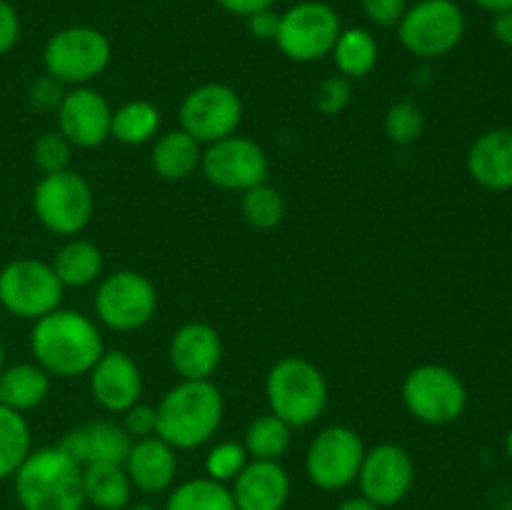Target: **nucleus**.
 <instances>
[{
	"mask_svg": "<svg viewBox=\"0 0 512 510\" xmlns=\"http://www.w3.org/2000/svg\"><path fill=\"white\" fill-rule=\"evenodd\" d=\"M350 95H353L350 80L345 75H330L315 90V108L323 115H338L348 108Z\"/></svg>",
	"mask_w": 512,
	"mask_h": 510,
	"instance_id": "36",
	"label": "nucleus"
},
{
	"mask_svg": "<svg viewBox=\"0 0 512 510\" xmlns=\"http://www.w3.org/2000/svg\"><path fill=\"white\" fill-rule=\"evenodd\" d=\"M478 8L488 10V13H503V10H510L512 8V0H473Z\"/></svg>",
	"mask_w": 512,
	"mask_h": 510,
	"instance_id": "45",
	"label": "nucleus"
},
{
	"mask_svg": "<svg viewBox=\"0 0 512 510\" xmlns=\"http://www.w3.org/2000/svg\"><path fill=\"white\" fill-rule=\"evenodd\" d=\"M243 120V100L223 83L198 85L180 105V125L200 145L235 135Z\"/></svg>",
	"mask_w": 512,
	"mask_h": 510,
	"instance_id": "14",
	"label": "nucleus"
},
{
	"mask_svg": "<svg viewBox=\"0 0 512 510\" xmlns=\"http://www.w3.org/2000/svg\"><path fill=\"white\" fill-rule=\"evenodd\" d=\"M33 358L50 378L88 375L105 353L103 335L88 315L78 310H53L35 320L30 330Z\"/></svg>",
	"mask_w": 512,
	"mask_h": 510,
	"instance_id": "1",
	"label": "nucleus"
},
{
	"mask_svg": "<svg viewBox=\"0 0 512 510\" xmlns=\"http://www.w3.org/2000/svg\"><path fill=\"white\" fill-rule=\"evenodd\" d=\"M398 40L410 55L423 60L453 53L465 35V13L455 0H418L400 18Z\"/></svg>",
	"mask_w": 512,
	"mask_h": 510,
	"instance_id": "5",
	"label": "nucleus"
},
{
	"mask_svg": "<svg viewBox=\"0 0 512 510\" xmlns=\"http://www.w3.org/2000/svg\"><path fill=\"white\" fill-rule=\"evenodd\" d=\"M230 493L238 510H283L290 498V475L280 460H248Z\"/></svg>",
	"mask_w": 512,
	"mask_h": 510,
	"instance_id": "18",
	"label": "nucleus"
},
{
	"mask_svg": "<svg viewBox=\"0 0 512 510\" xmlns=\"http://www.w3.org/2000/svg\"><path fill=\"white\" fill-rule=\"evenodd\" d=\"M265 398L270 413L290 428H305L328 408V383L318 365L300 355H288L268 370Z\"/></svg>",
	"mask_w": 512,
	"mask_h": 510,
	"instance_id": "4",
	"label": "nucleus"
},
{
	"mask_svg": "<svg viewBox=\"0 0 512 510\" xmlns=\"http://www.w3.org/2000/svg\"><path fill=\"white\" fill-rule=\"evenodd\" d=\"M160 128V110L148 100H130L113 110L110 138L123 145H143L155 138Z\"/></svg>",
	"mask_w": 512,
	"mask_h": 510,
	"instance_id": "28",
	"label": "nucleus"
},
{
	"mask_svg": "<svg viewBox=\"0 0 512 510\" xmlns=\"http://www.w3.org/2000/svg\"><path fill=\"white\" fill-rule=\"evenodd\" d=\"M65 85L60 80H55L53 75L45 73L43 78L35 80L28 90V103L30 108H35L38 113H50V110H58L60 103L65 98Z\"/></svg>",
	"mask_w": 512,
	"mask_h": 510,
	"instance_id": "37",
	"label": "nucleus"
},
{
	"mask_svg": "<svg viewBox=\"0 0 512 510\" xmlns=\"http://www.w3.org/2000/svg\"><path fill=\"white\" fill-rule=\"evenodd\" d=\"M93 190L75 170L50 173L33 190V210L45 230L63 238L83 233L93 218Z\"/></svg>",
	"mask_w": 512,
	"mask_h": 510,
	"instance_id": "7",
	"label": "nucleus"
},
{
	"mask_svg": "<svg viewBox=\"0 0 512 510\" xmlns=\"http://www.w3.org/2000/svg\"><path fill=\"white\" fill-rule=\"evenodd\" d=\"M468 173L485 190H512V130L480 135L468 150Z\"/></svg>",
	"mask_w": 512,
	"mask_h": 510,
	"instance_id": "22",
	"label": "nucleus"
},
{
	"mask_svg": "<svg viewBox=\"0 0 512 510\" xmlns=\"http://www.w3.org/2000/svg\"><path fill=\"white\" fill-rule=\"evenodd\" d=\"M70 153H73V145L68 143L63 133H43L33 145V163L43 170V175L50 173H63L68 170Z\"/></svg>",
	"mask_w": 512,
	"mask_h": 510,
	"instance_id": "35",
	"label": "nucleus"
},
{
	"mask_svg": "<svg viewBox=\"0 0 512 510\" xmlns=\"http://www.w3.org/2000/svg\"><path fill=\"white\" fill-rule=\"evenodd\" d=\"M110 40L90 25H70L48 38L43 48L45 73L63 85H85L110 65Z\"/></svg>",
	"mask_w": 512,
	"mask_h": 510,
	"instance_id": "6",
	"label": "nucleus"
},
{
	"mask_svg": "<svg viewBox=\"0 0 512 510\" xmlns=\"http://www.w3.org/2000/svg\"><path fill=\"white\" fill-rule=\"evenodd\" d=\"M63 283L53 265L35 258L10 260L0 270V305L20 320H38L63 303Z\"/></svg>",
	"mask_w": 512,
	"mask_h": 510,
	"instance_id": "9",
	"label": "nucleus"
},
{
	"mask_svg": "<svg viewBox=\"0 0 512 510\" xmlns=\"http://www.w3.org/2000/svg\"><path fill=\"white\" fill-rule=\"evenodd\" d=\"M13 488L23 510H83V465L53 448L30 450L13 475Z\"/></svg>",
	"mask_w": 512,
	"mask_h": 510,
	"instance_id": "3",
	"label": "nucleus"
},
{
	"mask_svg": "<svg viewBox=\"0 0 512 510\" xmlns=\"http://www.w3.org/2000/svg\"><path fill=\"white\" fill-rule=\"evenodd\" d=\"M425 118L420 113V108L410 100H400L388 108L385 115V135L388 140H393L395 145H410L423 135Z\"/></svg>",
	"mask_w": 512,
	"mask_h": 510,
	"instance_id": "33",
	"label": "nucleus"
},
{
	"mask_svg": "<svg viewBox=\"0 0 512 510\" xmlns=\"http://www.w3.org/2000/svg\"><path fill=\"white\" fill-rule=\"evenodd\" d=\"M200 158H203L200 143L180 128L155 140L150 163L163 180H185L200 168Z\"/></svg>",
	"mask_w": 512,
	"mask_h": 510,
	"instance_id": "25",
	"label": "nucleus"
},
{
	"mask_svg": "<svg viewBox=\"0 0 512 510\" xmlns=\"http://www.w3.org/2000/svg\"><path fill=\"white\" fill-rule=\"evenodd\" d=\"M55 113H58V130L73 148H98L110 138L113 108L98 90L85 85L68 90Z\"/></svg>",
	"mask_w": 512,
	"mask_h": 510,
	"instance_id": "16",
	"label": "nucleus"
},
{
	"mask_svg": "<svg viewBox=\"0 0 512 510\" xmlns=\"http://www.w3.org/2000/svg\"><path fill=\"white\" fill-rule=\"evenodd\" d=\"M123 428L133 440L150 438L158 430V413L150 405L135 403L133 408H128L123 413Z\"/></svg>",
	"mask_w": 512,
	"mask_h": 510,
	"instance_id": "39",
	"label": "nucleus"
},
{
	"mask_svg": "<svg viewBox=\"0 0 512 510\" xmlns=\"http://www.w3.org/2000/svg\"><path fill=\"white\" fill-rule=\"evenodd\" d=\"M240 210L248 225L258 230H273L283 223L285 218V200L278 188L268 183H260L255 188L245 190L240 200Z\"/></svg>",
	"mask_w": 512,
	"mask_h": 510,
	"instance_id": "32",
	"label": "nucleus"
},
{
	"mask_svg": "<svg viewBox=\"0 0 512 510\" xmlns=\"http://www.w3.org/2000/svg\"><path fill=\"white\" fill-rule=\"evenodd\" d=\"M403 403L415 420L428 425L455 423L465 413L468 390L460 375L438 363L410 370L403 380Z\"/></svg>",
	"mask_w": 512,
	"mask_h": 510,
	"instance_id": "10",
	"label": "nucleus"
},
{
	"mask_svg": "<svg viewBox=\"0 0 512 510\" xmlns=\"http://www.w3.org/2000/svg\"><path fill=\"white\" fill-rule=\"evenodd\" d=\"M130 445H133V438L125 433L123 425L113 423V420H93V423H85L65 433L58 448L85 468L93 463L123 465L130 453Z\"/></svg>",
	"mask_w": 512,
	"mask_h": 510,
	"instance_id": "19",
	"label": "nucleus"
},
{
	"mask_svg": "<svg viewBox=\"0 0 512 510\" xmlns=\"http://www.w3.org/2000/svg\"><path fill=\"white\" fill-rule=\"evenodd\" d=\"M165 510H238L233 493L213 478H195L180 483L165 500Z\"/></svg>",
	"mask_w": 512,
	"mask_h": 510,
	"instance_id": "29",
	"label": "nucleus"
},
{
	"mask_svg": "<svg viewBox=\"0 0 512 510\" xmlns=\"http://www.w3.org/2000/svg\"><path fill=\"white\" fill-rule=\"evenodd\" d=\"M248 23V33L258 40H275L280 28V13H275L273 8L260 10V13H253L250 18H245Z\"/></svg>",
	"mask_w": 512,
	"mask_h": 510,
	"instance_id": "41",
	"label": "nucleus"
},
{
	"mask_svg": "<svg viewBox=\"0 0 512 510\" xmlns=\"http://www.w3.org/2000/svg\"><path fill=\"white\" fill-rule=\"evenodd\" d=\"M365 443L348 425L320 430L305 453V473L320 490H343L358 480Z\"/></svg>",
	"mask_w": 512,
	"mask_h": 510,
	"instance_id": "12",
	"label": "nucleus"
},
{
	"mask_svg": "<svg viewBox=\"0 0 512 510\" xmlns=\"http://www.w3.org/2000/svg\"><path fill=\"white\" fill-rule=\"evenodd\" d=\"M30 445L33 438L25 415L0 405V480H8L18 473L33 450Z\"/></svg>",
	"mask_w": 512,
	"mask_h": 510,
	"instance_id": "30",
	"label": "nucleus"
},
{
	"mask_svg": "<svg viewBox=\"0 0 512 510\" xmlns=\"http://www.w3.org/2000/svg\"><path fill=\"white\" fill-rule=\"evenodd\" d=\"M158 310L155 285L135 270H118L108 275L95 290V315L103 325L118 333L140 330Z\"/></svg>",
	"mask_w": 512,
	"mask_h": 510,
	"instance_id": "11",
	"label": "nucleus"
},
{
	"mask_svg": "<svg viewBox=\"0 0 512 510\" xmlns=\"http://www.w3.org/2000/svg\"><path fill=\"white\" fill-rule=\"evenodd\" d=\"M158 413V430L175 450H193L208 443L223 423V393L210 380H183L163 395Z\"/></svg>",
	"mask_w": 512,
	"mask_h": 510,
	"instance_id": "2",
	"label": "nucleus"
},
{
	"mask_svg": "<svg viewBox=\"0 0 512 510\" xmlns=\"http://www.w3.org/2000/svg\"><path fill=\"white\" fill-rule=\"evenodd\" d=\"M493 35L500 45L512 48V8L493 15Z\"/></svg>",
	"mask_w": 512,
	"mask_h": 510,
	"instance_id": "43",
	"label": "nucleus"
},
{
	"mask_svg": "<svg viewBox=\"0 0 512 510\" xmlns=\"http://www.w3.org/2000/svg\"><path fill=\"white\" fill-rule=\"evenodd\" d=\"M5 368V348H3V340H0V373Z\"/></svg>",
	"mask_w": 512,
	"mask_h": 510,
	"instance_id": "48",
	"label": "nucleus"
},
{
	"mask_svg": "<svg viewBox=\"0 0 512 510\" xmlns=\"http://www.w3.org/2000/svg\"><path fill=\"white\" fill-rule=\"evenodd\" d=\"M85 503L98 510H125L133 495V483L123 465L93 463L83 468Z\"/></svg>",
	"mask_w": 512,
	"mask_h": 510,
	"instance_id": "24",
	"label": "nucleus"
},
{
	"mask_svg": "<svg viewBox=\"0 0 512 510\" xmlns=\"http://www.w3.org/2000/svg\"><path fill=\"white\" fill-rule=\"evenodd\" d=\"M360 495L378 508H393L408 498L415 483V463L398 443H380L365 450L358 473Z\"/></svg>",
	"mask_w": 512,
	"mask_h": 510,
	"instance_id": "15",
	"label": "nucleus"
},
{
	"mask_svg": "<svg viewBox=\"0 0 512 510\" xmlns=\"http://www.w3.org/2000/svg\"><path fill=\"white\" fill-rule=\"evenodd\" d=\"M223 360L218 330L208 323H185L170 340V363L183 380H210Z\"/></svg>",
	"mask_w": 512,
	"mask_h": 510,
	"instance_id": "20",
	"label": "nucleus"
},
{
	"mask_svg": "<svg viewBox=\"0 0 512 510\" xmlns=\"http://www.w3.org/2000/svg\"><path fill=\"white\" fill-rule=\"evenodd\" d=\"M338 510H380V508L375 503H370L368 498H363V495H358V498L343 500Z\"/></svg>",
	"mask_w": 512,
	"mask_h": 510,
	"instance_id": "44",
	"label": "nucleus"
},
{
	"mask_svg": "<svg viewBox=\"0 0 512 510\" xmlns=\"http://www.w3.org/2000/svg\"><path fill=\"white\" fill-rule=\"evenodd\" d=\"M330 55L340 75L348 80L365 78L378 65V40L368 28H343Z\"/></svg>",
	"mask_w": 512,
	"mask_h": 510,
	"instance_id": "26",
	"label": "nucleus"
},
{
	"mask_svg": "<svg viewBox=\"0 0 512 510\" xmlns=\"http://www.w3.org/2000/svg\"><path fill=\"white\" fill-rule=\"evenodd\" d=\"M293 428L278 415L268 413L255 418L245 430V450L253 460H280L290 448Z\"/></svg>",
	"mask_w": 512,
	"mask_h": 510,
	"instance_id": "31",
	"label": "nucleus"
},
{
	"mask_svg": "<svg viewBox=\"0 0 512 510\" xmlns=\"http://www.w3.org/2000/svg\"><path fill=\"white\" fill-rule=\"evenodd\" d=\"M203 175L220 190L245 193L268 180V155L255 140L243 135H228L215 140L200 158Z\"/></svg>",
	"mask_w": 512,
	"mask_h": 510,
	"instance_id": "13",
	"label": "nucleus"
},
{
	"mask_svg": "<svg viewBox=\"0 0 512 510\" xmlns=\"http://www.w3.org/2000/svg\"><path fill=\"white\" fill-rule=\"evenodd\" d=\"M505 450H508V458H510V463H512V428H510L508 438H505Z\"/></svg>",
	"mask_w": 512,
	"mask_h": 510,
	"instance_id": "47",
	"label": "nucleus"
},
{
	"mask_svg": "<svg viewBox=\"0 0 512 510\" xmlns=\"http://www.w3.org/2000/svg\"><path fill=\"white\" fill-rule=\"evenodd\" d=\"M343 23L333 5L323 0H303L280 13V28L275 35L280 53L295 63H315L333 53Z\"/></svg>",
	"mask_w": 512,
	"mask_h": 510,
	"instance_id": "8",
	"label": "nucleus"
},
{
	"mask_svg": "<svg viewBox=\"0 0 512 510\" xmlns=\"http://www.w3.org/2000/svg\"><path fill=\"white\" fill-rule=\"evenodd\" d=\"M50 375L38 363H15L0 373V405L25 413L48 398Z\"/></svg>",
	"mask_w": 512,
	"mask_h": 510,
	"instance_id": "23",
	"label": "nucleus"
},
{
	"mask_svg": "<svg viewBox=\"0 0 512 510\" xmlns=\"http://www.w3.org/2000/svg\"><path fill=\"white\" fill-rule=\"evenodd\" d=\"M248 460L250 455L243 443L223 440V443L215 445L208 453V458H205V473H208V478L218 480V483H233L240 475V470L248 465Z\"/></svg>",
	"mask_w": 512,
	"mask_h": 510,
	"instance_id": "34",
	"label": "nucleus"
},
{
	"mask_svg": "<svg viewBox=\"0 0 512 510\" xmlns=\"http://www.w3.org/2000/svg\"><path fill=\"white\" fill-rule=\"evenodd\" d=\"M220 8L228 10L230 15H240V18H250L253 13L273 8L275 0H218Z\"/></svg>",
	"mask_w": 512,
	"mask_h": 510,
	"instance_id": "42",
	"label": "nucleus"
},
{
	"mask_svg": "<svg viewBox=\"0 0 512 510\" xmlns=\"http://www.w3.org/2000/svg\"><path fill=\"white\" fill-rule=\"evenodd\" d=\"M20 38V18L18 10L10 5V0H0V55L10 53Z\"/></svg>",
	"mask_w": 512,
	"mask_h": 510,
	"instance_id": "40",
	"label": "nucleus"
},
{
	"mask_svg": "<svg viewBox=\"0 0 512 510\" xmlns=\"http://www.w3.org/2000/svg\"><path fill=\"white\" fill-rule=\"evenodd\" d=\"M88 375L95 403L108 413H125L143 395V375L125 350H105Z\"/></svg>",
	"mask_w": 512,
	"mask_h": 510,
	"instance_id": "17",
	"label": "nucleus"
},
{
	"mask_svg": "<svg viewBox=\"0 0 512 510\" xmlns=\"http://www.w3.org/2000/svg\"><path fill=\"white\" fill-rule=\"evenodd\" d=\"M125 510H155V505H150V503H135V505H130V508H125Z\"/></svg>",
	"mask_w": 512,
	"mask_h": 510,
	"instance_id": "46",
	"label": "nucleus"
},
{
	"mask_svg": "<svg viewBox=\"0 0 512 510\" xmlns=\"http://www.w3.org/2000/svg\"><path fill=\"white\" fill-rule=\"evenodd\" d=\"M133 488L140 493H165L173 485L175 473H178V458L175 448H170L163 438L150 435V438L133 440L130 453L123 463Z\"/></svg>",
	"mask_w": 512,
	"mask_h": 510,
	"instance_id": "21",
	"label": "nucleus"
},
{
	"mask_svg": "<svg viewBox=\"0 0 512 510\" xmlns=\"http://www.w3.org/2000/svg\"><path fill=\"white\" fill-rule=\"evenodd\" d=\"M50 265H53L63 288H85V285L98 280L100 270H103V253L90 240L70 238L55 253Z\"/></svg>",
	"mask_w": 512,
	"mask_h": 510,
	"instance_id": "27",
	"label": "nucleus"
},
{
	"mask_svg": "<svg viewBox=\"0 0 512 510\" xmlns=\"http://www.w3.org/2000/svg\"><path fill=\"white\" fill-rule=\"evenodd\" d=\"M360 8L375 28H395L408 10V0H360Z\"/></svg>",
	"mask_w": 512,
	"mask_h": 510,
	"instance_id": "38",
	"label": "nucleus"
}]
</instances>
